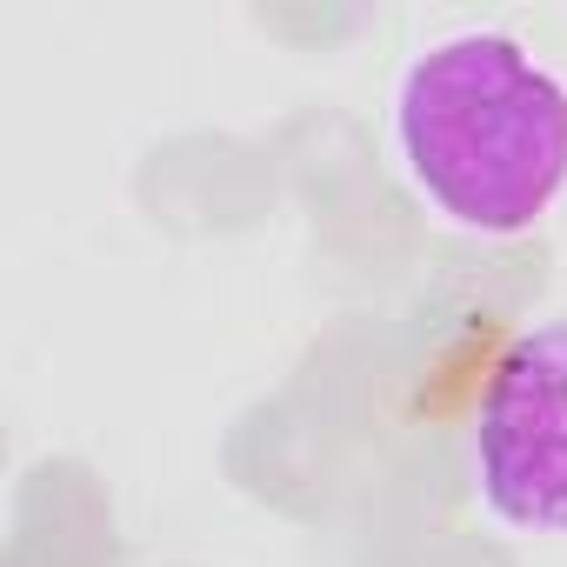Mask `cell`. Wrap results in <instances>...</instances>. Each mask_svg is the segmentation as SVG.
<instances>
[{
    "label": "cell",
    "mask_w": 567,
    "mask_h": 567,
    "mask_svg": "<svg viewBox=\"0 0 567 567\" xmlns=\"http://www.w3.org/2000/svg\"><path fill=\"white\" fill-rule=\"evenodd\" d=\"M388 134L414 200L467 240H520L567 200V74L501 28L414 48Z\"/></svg>",
    "instance_id": "obj_1"
},
{
    "label": "cell",
    "mask_w": 567,
    "mask_h": 567,
    "mask_svg": "<svg viewBox=\"0 0 567 567\" xmlns=\"http://www.w3.org/2000/svg\"><path fill=\"white\" fill-rule=\"evenodd\" d=\"M474 501L527 540H567V315L507 341L481 388Z\"/></svg>",
    "instance_id": "obj_2"
}]
</instances>
